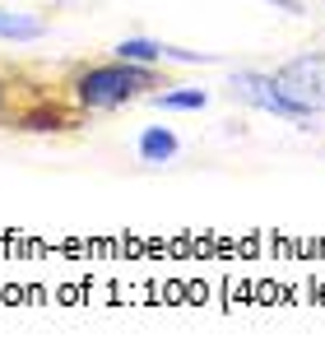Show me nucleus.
Returning a JSON list of instances; mask_svg holds the SVG:
<instances>
[{
	"label": "nucleus",
	"mask_w": 325,
	"mask_h": 362,
	"mask_svg": "<svg viewBox=\"0 0 325 362\" xmlns=\"http://www.w3.org/2000/svg\"><path fill=\"white\" fill-rule=\"evenodd\" d=\"M274 84L302 112V121L325 117V47L321 52H297L283 65H274Z\"/></svg>",
	"instance_id": "2"
},
{
	"label": "nucleus",
	"mask_w": 325,
	"mask_h": 362,
	"mask_svg": "<svg viewBox=\"0 0 325 362\" xmlns=\"http://www.w3.org/2000/svg\"><path fill=\"white\" fill-rule=\"evenodd\" d=\"M0 37L5 42H42L47 37V19L38 14H23V10H0Z\"/></svg>",
	"instance_id": "6"
},
{
	"label": "nucleus",
	"mask_w": 325,
	"mask_h": 362,
	"mask_svg": "<svg viewBox=\"0 0 325 362\" xmlns=\"http://www.w3.org/2000/svg\"><path fill=\"white\" fill-rule=\"evenodd\" d=\"M265 5H274V10H283V14H302V0H265Z\"/></svg>",
	"instance_id": "9"
},
{
	"label": "nucleus",
	"mask_w": 325,
	"mask_h": 362,
	"mask_svg": "<svg viewBox=\"0 0 325 362\" xmlns=\"http://www.w3.org/2000/svg\"><path fill=\"white\" fill-rule=\"evenodd\" d=\"M112 56H121V61H130V65H158V70L168 65L158 37H121V42L112 47Z\"/></svg>",
	"instance_id": "7"
},
{
	"label": "nucleus",
	"mask_w": 325,
	"mask_h": 362,
	"mask_svg": "<svg viewBox=\"0 0 325 362\" xmlns=\"http://www.w3.org/2000/svg\"><path fill=\"white\" fill-rule=\"evenodd\" d=\"M135 153H139V163H149V168H163V163H172L181 153V139H177L172 126H144L139 139H135Z\"/></svg>",
	"instance_id": "4"
},
{
	"label": "nucleus",
	"mask_w": 325,
	"mask_h": 362,
	"mask_svg": "<svg viewBox=\"0 0 325 362\" xmlns=\"http://www.w3.org/2000/svg\"><path fill=\"white\" fill-rule=\"evenodd\" d=\"M10 112H14V88L0 79V121H10Z\"/></svg>",
	"instance_id": "8"
},
{
	"label": "nucleus",
	"mask_w": 325,
	"mask_h": 362,
	"mask_svg": "<svg viewBox=\"0 0 325 362\" xmlns=\"http://www.w3.org/2000/svg\"><path fill=\"white\" fill-rule=\"evenodd\" d=\"M154 88H163L158 65H130L121 56H112V61L70 65V75L61 84V98L79 117H107V112H121V107L149 98Z\"/></svg>",
	"instance_id": "1"
},
{
	"label": "nucleus",
	"mask_w": 325,
	"mask_h": 362,
	"mask_svg": "<svg viewBox=\"0 0 325 362\" xmlns=\"http://www.w3.org/2000/svg\"><path fill=\"white\" fill-rule=\"evenodd\" d=\"M149 103L163 107V112H205V107H210V88H195V84L168 88L163 84V93H149Z\"/></svg>",
	"instance_id": "5"
},
{
	"label": "nucleus",
	"mask_w": 325,
	"mask_h": 362,
	"mask_svg": "<svg viewBox=\"0 0 325 362\" xmlns=\"http://www.w3.org/2000/svg\"><path fill=\"white\" fill-rule=\"evenodd\" d=\"M228 98L241 107H251V112H265V117H283V121H302L283 88L274 84V70H232L228 75Z\"/></svg>",
	"instance_id": "3"
}]
</instances>
